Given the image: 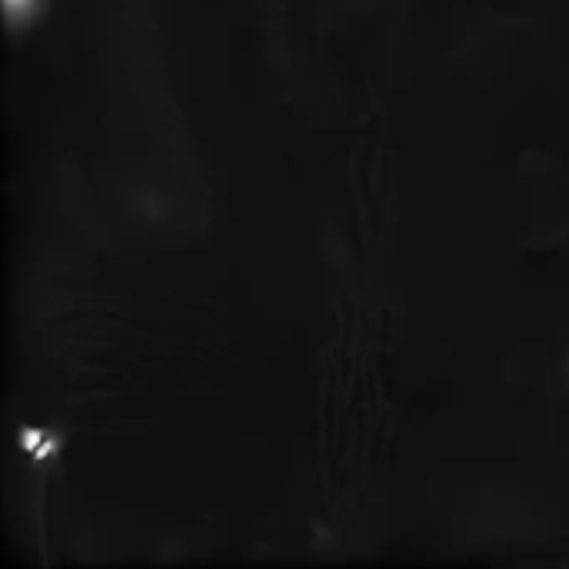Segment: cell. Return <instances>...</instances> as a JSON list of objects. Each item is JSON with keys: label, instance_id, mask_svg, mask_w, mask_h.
<instances>
[{"label": "cell", "instance_id": "1", "mask_svg": "<svg viewBox=\"0 0 569 569\" xmlns=\"http://www.w3.org/2000/svg\"><path fill=\"white\" fill-rule=\"evenodd\" d=\"M0 3H3V23H7L10 33L30 27L47 10V0H0Z\"/></svg>", "mask_w": 569, "mask_h": 569}, {"label": "cell", "instance_id": "3", "mask_svg": "<svg viewBox=\"0 0 569 569\" xmlns=\"http://www.w3.org/2000/svg\"><path fill=\"white\" fill-rule=\"evenodd\" d=\"M567 373H569V363H567Z\"/></svg>", "mask_w": 569, "mask_h": 569}, {"label": "cell", "instance_id": "2", "mask_svg": "<svg viewBox=\"0 0 569 569\" xmlns=\"http://www.w3.org/2000/svg\"><path fill=\"white\" fill-rule=\"evenodd\" d=\"M20 447L33 457V460H50L53 453H57V447H60V437L57 433H50V430H37V427H27V430H20Z\"/></svg>", "mask_w": 569, "mask_h": 569}]
</instances>
